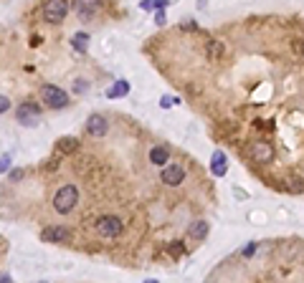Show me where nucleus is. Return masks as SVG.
I'll return each mask as SVG.
<instances>
[{
    "mask_svg": "<svg viewBox=\"0 0 304 283\" xmlns=\"http://www.w3.org/2000/svg\"><path fill=\"white\" fill-rule=\"evenodd\" d=\"M302 53H304V43H302Z\"/></svg>",
    "mask_w": 304,
    "mask_h": 283,
    "instance_id": "a878e982",
    "label": "nucleus"
},
{
    "mask_svg": "<svg viewBox=\"0 0 304 283\" xmlns=\"http://www.w3.org/2000/svg\"><path fill=\"white\" fill-rule=\"evenodd\" d=\"M170 253H175V256H180V253H182V246H180V243H178V246H170Z\"/></svg>",
    "mask_w": 304,
    "mask_h": 283,
    "instance_id": "5701e85b",
    "label": "nucleus"
},
{
    "mask_svg": "<svg viewBox=\"0 0 304 283\" xmlns=\"http://www.w3.org/2000/svg\"><path fill=\"white\" fill-rule=\"evenodd\" d=\"M76 202H79V190H76L74 185H64L56 195H54V210L61 213V215H68Z\"/></svg>",
    "mask_w": 304,
    "mask_h": 283,
    "instance_id": "f257e3e1",
    "label": "nucleus"
},
{
    "mask_svg": "<svg viewBox=\"0 0 304 283\" xmlns=\"http://www.w3.org/2000/svg\"><path fill=\"white\" fill-rule=\"evenodd\" d=\"M38 96L44 99V104H46L48 109H64V106L68 104V94H66L64 89L54 86V84H44L41 91H38Z\"/></svg>",
    "mask_w": 304,
    "mask_h": 283,
    "instance_id": "f03ea898",
    "label": "nucleus"
},
{
    "mask_svg": "<svg viewBox=\"0 0 304 283\" xmlns=\"http://www.w3.org/2000/svg\"><path fill=\"white\" fill-rule=\"evenodd\" d=\"M168 5V0H144L142 3V8L144 10H152V8H165Z\"/></svg>",
    "mask_w": 304,
    "mask_h": 283,
    "instance_id": "f3484780",
    "label": "nucleus"
},
{
    "mask_svg": "<svg viewBox=\"0 0 304 283\" xmlns=\"http://www.w3.org/2000/svg\"><path fill=\"white\" fill-rule=\"evenodd\" d=\"M106 119L102 116V114H92L89 116V121H86V129H89V134L92 137H104L106 134Z\"/></svg>",
    "mask_w": 304,
    "mask_h": 283,
    "instance_id": "1a4fd4ad",
    "label": "nucleus"
},
{
    "mask_svg": "<svg viewBox=\"0 0 304 283\" xmlns=\"http://www.w3.org/2000/svg\"><path fill=\"white\" fill-rule=\"evenodd\" d=\"M160 180H162L165 185H170V187H178V185L185 180V170H182L180 165H170V167H165V170H162Z\"/></svg>",
    "mask_w": 304,
    "mask_h": 283,
    "instance_id": "0eeeda50",
    "label": "nucleus"
},
{
    "mask_svg": "<svg viewBox=\"0 0 304 283\" xmlns=\"http://www.w3.org/2000/svg\"><path fill=\"white\" fill-rule=\"evenodd\" d=\"M96 233L102 238H117L122 233V220L114 218V215H104L96 220Z\"/></svg>",
    "mask_w": 304,
    "mask_h": 283,
    "instance_id": "20e7f679",
    "label": "nucleus"
},
{
    "mask_svg": "<svg viewBox=\"0 0 304 283\" xmlns=\"http://www.w3.org/2000/svg\"><path fill=\"white\" fill-rule=\"evenodd\" d=\"M76 147H79V142H76L74 137H64V139L58 142V152H74Z\"/></svg>",
    "mask_w": 304,
    "mask_h": 283,
    "instance_id": "dca6fc26",
    "label": "nucleus"
},
{
    "mask_svg": "<svg viewBox=\"0 0 304 283\" xmlns=\"http://www.w3.org/2000/svg\"><path fill=\"white\" fill-rule=\"evenodd\" d=\"M254 154L258 157V162H269L272 159V149L266 147V144H256L254 147Z\"/></svg>",
    "mask_w": 304,
    "mask_h": 283,
    "instance_id": "2eb2a0df",
    "label": "nucleus"
},
{
    "mask_svg": "<svg viewBox=\"0 0 304 283\" xmlns=\"http://www.w3.org/2000/svg\"><path fill=\"white\" fill-rule=\"evenodd\" d=\"M175 101H178V99H172V96H162V101H160V106H162V109H168V106H172Z\"/></svg>",
    "mask_w": 304,
    "mask_h": 283,
    "instance_id": "412c9836",
    "label": "nucleus"
},
{
    "mask_svg": "<svg viewBox=\"0 0 304 283\" xmlns=\"http://www.w3.org/2000/svg\"><path fill=\"white\" fill-rule=\"evenodd\" d=\"M226 167H228L226 154H223L220 149H216L213 157H210V170H213V175H216V177H223V175H226Z\"/></svg>",
    "mask_w": 304,
    "mask_h": 283,
    "instance_id": "9d476101",
    "label": "nucleus"
},
{
    "mask_svg": "<svg viewBox=\"0 0 304 283\" xmlns=\"http://www.w3.org/2000/svg\"><path fill=\"white\" fill-rule=\"evenodd\" d=\"M155 23H158V25H165V13H162V8H158V13H155Z\"/></svg>",
    "mask_w": 304,
    "mask_h": 283,
    "instance_id": "aec40b11",
    "label": "nucleus"
},
{
    "mask_svg": "<svg viewBox=\"0 0 304 283\" xmlns=\"http://www.w3.org/2000/svg\"><path fill=\"white\" fill-rule=\"evenodd\" d=\"M170 159V152H168V147H152L150 149V162L152 165H165V162Z\"/></svg>",
    "mask_w": 304,
    "mask_h": 283,
    "instance_id": "f8f14e48",
    "label": "nucleus"
},
{
    "mask_svg": "<svg viewBox=\"0 0 304 283\" xmlns=\"http://www.w3.org/2000/svg\"><path fill=\"white\" fill-rule=\"evenodd\" d=\"M254 251H256V243H251V246L244 248V256H254Z\"/></svg>",
    "mask_w": 304,
    "mask_h": 283,
    "instance_id": "4be33fe9",
    "label": "nucleus"
},
{
    "mask_svg": "<svg viewBox=\"0 0 304 283\" xmlns=\"http://www.w3.org/2000/svg\"><path fill=\"white\" fill-rule=\"evenodd\" d=\"M38 116H41V109L36 104H20L16 111V119L20 127H36L38 124Z\"/></svg>",
    "mask_w": 304,
    "mask_h": 283,
    "instance_id": "423d86ee",
    "label": "nucleus"
},
{
    "mask_svg": "<svg viewBox=\"0 0 304 283\" xmlns=\"http://www.w3.org/2000/svg\"><path fill=\"white\" fill-rule=\"evenodd\" d=\"M20 177H23V170H13L10 172V180H20Z\"/></svg>",
    "mask_w": 304,
    "mask_h": 283,
    "instance_id": "393cba45",
    "label": "nucleus"
},
{
    "mask_svg": "<svg viewBox=\"0 0 304 283\" xmlns=\"http://www.w3.org/2000/svg\"><path fill=\"white\" fill-rule=\"evenodd\" d=\"M68 13V3L66 0H46L44 3V18L48 23H61Z\"/></svg>",
    "mask_w": 304,
    "mask_h": 283,
    "instance_id": "7ed1b4c3",
    "label": "nucleus"
},
{
    "mask_svg": "<svg viewBox=\"0 0 304 283\" xmlns=\"http://www.w3.org/2000/svg\"><path fill=\"white\" fill-rule=\"evenodd\" d=\"M0 109L8 111V96H0Z\"/></svg>",
    "mask_w": 304,
    "mask_h": 283,
    "instance_id": "b1692460",
    "label": "nucleus"
},
{
    "mask_svg": "<svg viewBox=\"0 0 304 283\" xmlns=\"http://www.w3.org/2000/svg\"><path fill=\"white\" fill-rule=\"evenodd\" d=\"M99 0H74L71 3V10L79 15L82 20H92V18H96V13H99Z\"/></svg>",
    "mask_w": 304,
    "mask_h": 283,
    "instance_id": "39448f33",
    "label": "nucleus"
},
{
    "mask_svg": "<svg viewBox=\"0 0 304 283\" xmlns=\"http://www.w3.org/2000/svg\"><path fill=\"white\" fill-rule=\"evenodd\" d=\"M208 235V223L206 220H196L193 225H190V238L193 240H206Z\"/></svg>",
    "mask_w": 304,
    "mask_h": 283,
    "instance_id": "ddd939ff",
    "label": "nucleus"
},
{
    "mask_svg": "<svg viewBox=\"0 0 304 283\" xmlns=\"http://www.w3.org/2000/svg\"><path fill=\"white\" fill-rule=\"evenodd\" d=\"M8 165H10V154H8V152H3V162H0V170L8 172Z\"/></svg>",
    "mask_w": 304,
    "mask_h": 283,
    "instance_id": "6ab92c4d",
    "label": "nucleus"
},
{
    "mask_svg": "<svg viewBox=\"0 0 304 283\" xmlns=\"http://www.w3.org/2000/svg\"><path fill=\"white\" fill-rule=\"evenodd\" d=\"M127 94H130V84H127L124 78L114 81V86H109V91H106L109 99H122V96H127Z\"/></svg>",
    "mask_w": 304,
    "mask_h": 283,
    "instance_id": "9b49d317",
    "label": "nucleus"
},
{
    "mask_svg": "<svg viewBox=\"0 0 304 283\" xmlns=\"http://www.w3.org/2000/svg\"><path fill=\"white\" fill-rule=\"evenodd\" d=\"M220 51H223V46H220V43H208V53H210V56H218Z\"/></svg>",
    "mask_w": 304,
    "mask_h": 283,
    "instance_id": "a211bd4d",
    "label": "nucleus"
},
{
    "mask_svg": "<svg viewBox=\"0 0 304 283\" xmlns=\"http://www.w3.org/2000/svg\"><path fill=\"white\" fill-rule=\"evenodd\" d=\"M68 238H71L68 228H58V225L46 228V230L41 233V240H46V243H64V240H68Z\"/></svg>",
    "mask_w": 304,
    "mask_h": 283,
    "instance_id": "6e6552de",
    "label": "nucleus"
},
{
    "mask_svg": "<svg viewBox=\"0 0 304 283\" xmlns=\"http://www.w3.org/2000/svg\"><path fill=\"white\" fill-rule=\"evenodd\" d=\"M71 43H74V48L79 51V53H84V51H86V43H89V35H86V33H76V35L71 38Z\"/></svg>",
    "mask_w": 304,
    "mask_h": 283,
    "instance_id": "4468645a",
    "label": "nucleus"
}]
</instances>
